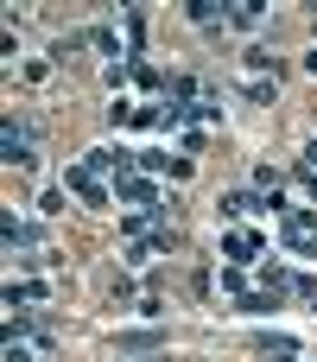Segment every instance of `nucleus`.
<instances>
[{"label":"nucleus","mask_w":317,"mask_h":362,"mask_svg":"<svg viewBox=\"0 0 317 362\" xmlns=\"http://www.w3.org/2000/svg\"><path fill=\"white\" fill-rule=\"evenodd\" d=\"M254 350L273 356V362H299V344L292 337H273V331H254Z\"/></svg>","instance_id":"nucleus-8"},{"label":"nucleus","mask_w":317,"mask_h":362,"mask_svg":"<svg viewBox=\"0 0 317 362\" xmlns=\"http://www.w3.org/2000/svg\"><path fill=\"white\" fill-rule=\"evenodd\" d=\"M6 362H51V337H19V344H6Z\"/></svg>","instance_id":"nucleus-10"},{"label":"nucleus","mask_w":317,"mask_h":362,"mask_svg":"<svg viewBox=\"0 0 317 362\" xmlns=\"http://www.w3.org/2000/svg\"><path fill=\"white\" fill-rule=\"evenodd\" d=\"M114 204H127V210H159V185H152L146 172H127V178H114Z\"/></svg>","instance_id":"nucleus-4"},{"label":"nucleus","mask_w":317,"mask_h":362,"mask_svg":"<svg viewBox=\"0 0 317 362\" xmlns=\"http://www.w3.org/2000/svg\"><path fill=\"white\" fill-rule=\"evenodd\" d=\"M0 235H6V248L19 255V248H38V223H19V210H6L0 216Z\"/></svg>","instance_id":"nucleus-7"},{"label":"nucleus","mask_w":317,"mask_h":362,"mask_svg":"<svg viewBox=\"0 0 317 362\" xmlns=\"http://www.w3.org/2000/svg\"><path fill=\"white\" fill-rule=\"evenodd\" d=\"M38 299H44V286H38V280H13V286H6V312H19V305H38Z\"/></svg>","instance_id":"nucleus-12"},{"label":"nucleus","mask_w":317,"mask_h":362,"mask_svg":"<svg viewBox=\"0 0 317 362\" xmlns=\"http://www.w3.org/2000/svg\"><path fill=\"white\" fill-rule=\"evenodd\" d=\"M280 242H286L299 261H317V210H286V216H280Z\"/></svg>","instance_id":"nucleus-1"},{"label":"nucleus","mask_w":317,"mask_h":362,"mask_svg":"<svg viewBox=\"0 0 317 362\" xmlns=\"http://www.w3.org/2000/svg\"><path fill=\"white\" fill-rule=\"evenodd\" d=\"M261 19H267V0H235V6H229V25H235V32H254Z\"/></svg>","instance_id":"nucleus-9"},{"label":"nucleus","mask_w":317,"mask_h":362,"mask_svg":"<svg viewBox=\"0 0 317 362\" xmlns=\"http://www.w3.org/2000/svg\"><path fill=\"white\" fill-rule=\"evenodd\" d=\"M241 64H248V70H254V76H267V70H280V57H273V51H267V45H254V51H248V57H241Z\"/></svg>","instance_id":"nucleus-14"},{"label":"nucleus","mask_w":317,"mask_h":362,"mask_svg":"<svg viewBox=\"0 0 317 362\" xmlns=\"http://www.w3.org/2000/svg\"><path fill=\"white\" fill-rule=\"evenodd\" d=\"M64 191H70V197H83L89 210H108V204H114V185H102V172H89L83 159H70V172H64Z\"/></svg>","instance_id":"nucleus-3"},{"label":"nucleus","mask_w":317,"mask_h":362,"mask_svg":"<svg viewBox=\"0 0 317 362\" xmlns=\"http://www.w3.org/2000/svg\"><path fill=\"white\" fill-rule=\"evenodd\" d=\"M133 83H140V89H159V83H165V76H159V70H152V64H133Z\"/></svg>","instance_id":"nucleus-16"},{"label":"nucleus","mask_w":317,"mask_h":362,"mask_svg":"<svg viewBox=\"0 0 317 362\" xmlns=\"http://www.w3.org/2000/svg\"><path fill=\"white\" fill-rule=\"evenodd\" d=\"M261 255H267V235H261V229H229V235H222V261H229V267H248V261H261Z\"/></svg>","instance_id":"nucleus-5"},{"label":"nucleus","mask_w":317,"mask_h":362,"mask_svg":"<svg viewBox=\"0 0 317 362\" xmlns=\"http://www.w3.org/2000/svg\"><path fill=\"white\" fill-rule=\"evenodd\" d=\"M83 45H95V38H89V32H70V38H57V45H51V57H57V64H70Z\"/></svg>","instance_id":"nucleus-13"},{"label":"nucleus","mask_w":317,"mask_h":362,"mask_svg":"<svg viewBox=\"0 0 317 362\" xmlns=\"http://www.w3.org/2000/svg\"><path fill=\"white\" fill-rule=\"evenodd\" d=\"M0 165H19V172H32V165H38V134H32V127H19L13 115H6V127H0Z\"/></svg>","instance_id":"nucleus-2"},{"label":"nucleus","mask_w":317,"mask_h":362,"mask_svg":"<svg viewBox=\"0 0 317 362\" xmlns=\"http://www.w3.org/2000/svg\"><path fill=\"white\" fill-rule=\"evenodd\" d=\"M140 172H146V178H159V172H172V178H191V159H172L165 146H152V153H140Z\"/></svg>","instance_id":"nucleus-6"},{"label":"nucleus","mask_w":317,"mask_h":362,"mask_svg":"<svg viewBox=\"0 0 317 362\" xmlns=\"http://www.w3.org/2000/svg\"><path fill=\"white\" fill-rule=\"evenodd\" d=\"M280 178H286V172H280L273 159H261V165H254V191H280Z\"/></svg>","instance_id":"nucleus-15"},{"label":"nucleus","mask_w":317,"mask_h":362,"mask_svg":"<svg viewBox=\"0 0 317 362\" xmlns=\"http://www.w3.org/2000/svg\"><path fill=\"white\" fill-rule=\"evenodd\" d=\"M184 13H191L197 25H229V6H222V0H191Z\"/></svg>","instance_id":"nucleus-11"},{"label":"nucleus","mask_w":317,"mask_h":362,"mask_svg":"<svg viewBox=\"0 0 317 362\" xmlns=\"http://www.w3.org/2000/svg\"><path fill=\"white\" fill-rule=\"evenodd\" d=\"M121 350H159V331H140V337H121Z\"/></svg>","instance_id":"nucleus-17"}]
</instances>
